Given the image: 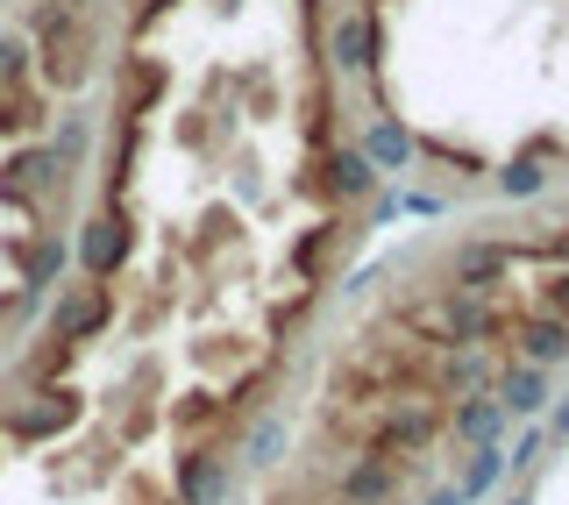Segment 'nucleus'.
<instances>
[{
  "label": "nucleus",
  "instance_id": "obj_1",
  "mask_svg": "<svg viewBox=\"0 0 569 505\" xmlns=\"http://www.w3.org/2000/svg\"><path fill=\"white\" fill-rule=\"evenodd\" d=\"M22 36H29V50H36V71H43V86H58V93H79L86 71H93V29H86V14H71L64 0H29Z\"/></svg>",
  "mask_w": 569,
  "mask_h": 505
},
{
  "label": "nucleus",
  "instance_id": "obj_2",
  "mask_svg": "<svg viewBox=\"0 0 569 505\" xmlns=\"http://www.w3.org/2000/svg\"><path fill=\"white\" fill-rule=\"evenodd\" d=\"M79 420H86V399L71 385H36L29 399H8V406H0V427H8L14 442H58Z\"/></svg>",
  "mask_w": 569,
  "mask_h": 505
},
{
  "label": "nucleus",
  "instance_id": "obj_3",
  "mask_svg": "<svg viewBox=\"0 0 569 505\" xmlns=\"http://www.w3.org/2000/svg\"><path fill=\"white\" fill-rule=\"evenodd\" d=\"M356 242H363V228H356L349 214H328V221H313L307 236L292 242V270H299L307 285H328L335 270H342V257H349Z\"/></svg>",
  "mask_w": 569,
  "mask_h": 505
},
{
  "label": "nucleus",
  "instance_id": "obj_4",
  "mask_svg": "<svg viewBox=\"0 0 569 505\" xmlns=\"http://www.w3.org/2000/svg\"><path fill=\"white\" fill-rule=\"evenodd\" d=\"M406 471H413V463H391V456L356 448V456L342 463V477H335V505H399Z\"/></svg>",
  "mask_w": 569,
  "mask_h": 505
},
{
  "label": "nucleus",
  "instance_id": "obj_5",
  "mask_svg": "<svg viewBox=\"0 0 569 505\" xmlns=\"http://www.w3.org/2000/svg\"><path fill=\"white\" fill-rule=\"evenodd\" d=\"M129 249H136V228L121 221L114 207H107V214H93V221L79 228L71 257H79V270H86V278H107V285H114V278H121V264H129Z\"/></svg>",
  "mask_w": 569,
  "mask_h": 505
},
{
  "label": "nucleus",
  "instance_id": "obj_6",
  "mask_svg": "<svg viewBox=\"0 0 569 505\" xmlns=\"http://www.w3.org/2000/svg\"><path fill=\"white\" fill-rule=\"evenodd\" d=\"M107 320H114V285L107 278H79L50 306V335H64V341H93V335H107Z\"/></svg>",
  "mask_w": 569,
  "mask_h": 505
},
{
  "label": "nucleus",
  "instance_id": "obj_7",
  "mask_svg": "<svg viewBox=\"0 0 569 505\" xmlns=\"http://www.w3.org/2000/svg\"><path fill=\"white\" fill-rule=\"evenodd\" d=\"M313 192H320V207L349 214V207H363L370 192H378V165H370L363 150H342V142H335L328 165H320V178H313Z\"/></svg>",
  "mask_w": 569,
  "mask_h": 505
},
{
  "label": "nucleus",
  "instance_id": "obj_8",
  "mask_svg": "<svg viewBox=\"0 0 569 505\" xmlns=\"http://www.w3.org/2000/svg\"><path fill=\"white\" fill-rule=\"evenodd\" d=\"M228 484H236V471H228L221 448H178V463H171V498L178 505H221Z\"/></svg>",
  "mask_w": 569,
  "mask_h": 505
},
{
  "label": "nucleus",
  "instance_id": "obj_9",
  "mask_svg": "<svg viewBox=\"0 0 569 505\" xmlns=\"http://www.w3.org/2000/svg\"><path fill=\"white\" fill-rule=\"evenodd\" d=\"M506 257H512L506 236H462L449 257H441V278H449L456 293H491L498 270H506Z\"/></svg>",
  "mask_w": 569,
  "mask_h": 505
},
{
  "label": "nucleus",
  "instance_id": "obj_10",
  "mask_svg": "<svg viewBox=\"0 0 569 505\" xmlns=\"http://www.w3.org/2000/svg\"><path fill=\"white\" fill-rule=\"evenodd\" d=\"M378 43H385L378 8H356V14H342V22H335V36H328V65L342 71V79H356V71L378 65Z\"/></svg>",
  "mask_w": 569,
  "mask_h": 505
},
{
  "label": "nucleus",
  "instance_id": "obj_11",
  "mask_svg": "<svg viewBox=\"0 0 569 505\" xmlns=\"http://www.w3.org/2000/svg\"><path fill=\"white\" fill-rule=\"evenodd\" d=\"M506 420H512V413L498 406V392L449 399V442H462V448H498V442H506Z\"/></svg>",
  "mask_w": 569,
  "mask_h": 505
},
{
  "label": "nucleus",
  "instance_id": "obj_12",
  "mask_svg": "<svg viewBox=\"0 0 569 505\" xmlns=\"http://www.w3.org/2000/svg\"><path fill=\"white\" fill-rule=\"evenodd\" d=\"M236 420V406H228V392H186V399L171 406V427H178V448H213V435Z\"/></svg>",
  "mask_w": 569,
  "mask_h": 505
},
{
  "label": "nucleus",
  "instance_id": "obj_13",
  "mask_svg": "<svg viewBox=\"0 0 569 505\" xmlns=\"http://www.w3.org/2000/svg\"><path fill=\"white\" fill-rule=\"evenodd\" d=\"M491 392H498V406H506L512 420H541V413L556 406V392H548V370H541V364H520V356L498 370Z\"/></svg>",
  "mask_w": 569,
  "mask_h": 505
},
{
  "label": "nucleus",
  "instance_id": "obj_14",
  "mask_svg": "<svg viewBox=\"0 0 569 505\" xmlns=\"http://www.w3.org/2000/svg\"><path fill=\"white\" fill-rule=\"evenodd\" d=\"M512 356H520V364H541V370L569 364V320H562V314H527V320H512Z\"/></svg>",
  "mask_w": 569,
  "mask_h": 505
},
{
  "label": "nucleus",
  "instance_id": "obj_15",
  "mask_svg": "<svg viewBox=\"0 0 569 505\" xmlns=\"http://www.w3.org/2000/svg\"><path fill=\"white\" fill-rule=\"evenodd\" d=\"M363 157H370V165H378V178H385V171H406V165H413L420 142L406 136V121H399V115H378V121L363 129Z\"/></svg>",
  "mask_w": 569,
  "mask_h": 505
},
{
  "label": "nucleus",
  "instance_id": "obj_16",
  "mask_svg": "<svg viewBox=\"0 0 569 505\" xmlns=\"http://www.w3.org/2000/svg\"><path fill=\"white\" fill-rule=\"evenodd\" d=\"M506 477H512V471H506V448H470V463H462L456 492L477 505V498H491V492H498V484H506Z\"/></svg>",
  "mask_w": 569,
  "mask_h": 505
},
{
  "label": "nucleus",
  "instance_id": "obj_17",
  "mask_svg": "<svg viewBox=\"0 0 569 505\" xmlns=\"http://www.w3.org/2000/svg\"><path fill=\"white\" fill-rule=\"evenodd\" d=\"M71 356H79V341H64V335H43V341H36V349L22 356V377H29V385H64Z\"/></svg>",
  "mask_w": 569,
  "mask_h": 505
},
{
  "label": "nucleus",
  "instance_id": "obj_18",
  "mask_svg": "<svg viewBox=\"0 0 569 505\" xmlns=\"http://www.w3.org/2000/svg\"><path fill=\"white\" fill-rule=\"evenodd\" d=\"M548 448H556V442H548V427H541V420H527V435H520V448L506 456V471H512V477H533Z\"/></svg>",
  "mask_w": 569,
  "mask_h": 505
},
{
  "label": "nucleus",
  "instance_id": "obj_19",
  "mask_svg": "<svg viewBox=\"0 0 569 505\" xmlns=\"http://www.w3.org/2000/svg\"><path fill=\"white\" fill-rule=\"evenodd\" d=\"M541 186H548V171L533 165V157H520V165H506V171H498V192H506V200H533Z\"/></svg>",
  "mask_w": 569,
  "mask_h": 505
},
{
  "label": "nucleus",
  "instance_id": "obj_20",
  "mask_svg": "<svg viewBox=\"0 0 569 505\" xmlns=\"http://www.w3.org/2000/svg\"><path fill=\"white\" fill-rule=\"evenodd\" d=\"M242 448H249V463H257V471H271V463H284V456H278V448H284V420H257Z\"/></svg>",
  "mask_w": 569,
  "mask_h": 505
},
{
  "label": "nucleus",
  "instance_id": "obj_21",
  "mask_svg": "<svg viewBox=\"0 0 569 505\" xmlns=\"http://www.w3.org/2000/svg\"><path fill=\"white\" fill-rule=\"evenodd\" d=\"M541 314H562V320H569V264L541 285Z\"/></svg>",
  "mask_w": 569,
  "mask_h": 505
},
{
  "label": "nucleus",
  "instance_id": "obj_22",
  "mask_svg": "<svg viewBox=\"0 0 569 505\" xmlns=\"http://www.w3.org/2000/svg\"><path fill=\"white\" fill-rule=\"evenodd\" d=\"M178 0H129V29H142V22H157V14H171Z\"/></svg>",
  "mask_w": 569,
  "mask_h": 505
},
{
  "label": "nucleus",
  "instance_id": "obj_23",
  "mask_svg": "<svg viewBox=\"0 0 569 505\" xmlns=\"http://www.w3.org/2000/svg\"><path fill=\"white\" fill-rule=\"evenodd\" d=\"M541 427H548V442L562 448V442H569V399H556V406H548V420H541Z\"/></svg>",
  "mask_w": 569,
  "mask_h": 505
},
{
  "label": "nucleus",
  "instance_id": "obj_24",
  "mask_svg": "<svg viewBox=\"0 0 569 505\" xmlns=\"http://www.w3.org/2000/svg\"><path fill=\"white\" fill-rule=\"evenodd\" d=\"M129 492H136V505H178V498H171V492H157V484H142V477H136V484H129Z\"/></svg>",
  "mask_w": 569,
  "mask_h": 505
},
{
  "label": "nucleus",
  "instance_id": "obj_25",
  "mask_svg": "<svg viewBox=\"0 0 569 505\" xmlns=\"http://www.w3.org/2000/svg\"><path fill=\"white\" fill-rule=\"evenodd\" d=\"M420 505H470V498H462V492H456V484H441V492H427Z\"/></svg>",
  "mask_w": 569,
  "mask_h": 505
},
{
  "label": "nucleus",
  "instance_id": "obj_26",
  "mask_svg": "<svg viewBox=\"0 0 569 505\" xmlns=\"http://www.w3.org/2000/svg\"><path fill=\"white\" fill-rule=\"evenodd\" d=\"M64 8H71V14H93V8H100V0H64Z\"/></svg>",
  "mask_w": 569,
  "mask_h": 505
},
{
  "label": "nucleus",
  "instance_id": "obj_27",
  "mask_svg": "<svg viewBox=\"0 0 569 505\" xmlns=\"http://www.w3.org/2000/svg\"><path fill=\"white\" fill-rule=\"evenodd\" d=\"M512 505H533V492H512Z\"/></svg>",
  "mask_w": 569,
  "mask_h": 505
}]
</instances>
